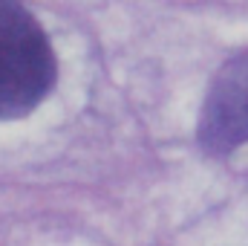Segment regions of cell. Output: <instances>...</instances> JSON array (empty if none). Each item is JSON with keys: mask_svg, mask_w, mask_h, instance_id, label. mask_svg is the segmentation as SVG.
Here are the masks:
<instances>
[{"mask_svg": "<svg viewBox=\"0 0 248 246\" xmlns=\"http://www.w3.org/2000/svg\"><path fill=\"white\" fill-rule=\"evenodd\" d=\"M58 61L35 15L0 0V122L32 113L52 90Z\"/></svg>", "mask_w": 248, "mask_h": 246, "instance_id": "cell-1", "label": "cell"}, {"mask_svg": "<svg viewBox=\"0 0 248 246\" xmlns=\"http://www.w3.org/2000/svg\"><path fill=\"white\" fill-rule=\"evenodd\" d=\"M199 145L214 157L248 145V53L217 70L199 116Z\"/></svg>", "mask_w": 248, "mask_h": 246, "instance_id": "cell-2", "label": "cell"}]
</instances>
